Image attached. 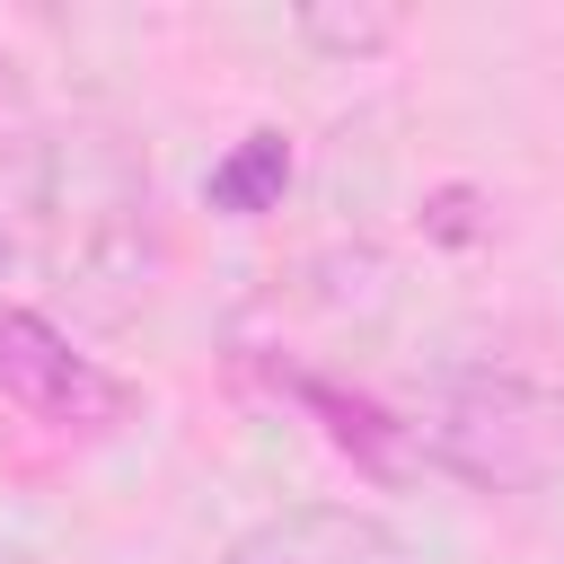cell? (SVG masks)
<instances>
[{"label": "cell", "instance_id": "obj_1", "mask_svg": "<svg viewBox=\"0 0 564 564\" xmlns=\"http://www.w3.org/2000/svg\"><path fill=\"white\" fill-rule=\"evenodd\" d=\"M414 449L476 494L564 485V388L520 370H449L414 414Z\"/></svg>", "mask_w": 564, "mask_h": 564}, {"label": "cell", "instance_id": "obj_2", "mask_svg": "<svg viewBox=\"0 0 564 564\" xmlns=\"http://www.w3.org/2000/svg\"><path fill=\"white\" fill-rule=\"evenodd\" d=\"M0 405L26 414V423L53 432V441H115L141 397H132L97 352H79L53 317L0 308Z\"/></svg>", "mask_w": 564, "mask_h": 564}, {"label": "cell", "instance_id": "obj_3", "mask_svg": "<svg viewBox=\"0 0 564 564\" xmlns=\"http://www.w3.org/2000/svg\"><path fill=\"white\" fill-rule=\"evenodd\" d=\"M220 564H414V546L361 502H300L229 538Z\"/></svg>", "mask_w": 564, "mask_h": 564}, {"label": "cell", "instance_id": "obj_4", "mask_svg": "<svg viewBox=\"0 0 564 564\" xmlns=\"http://www.w3.org/2000/svg\"><path fill=\"white\" fill-rule=\"evenodd\" d=\"M53 167H62V141H53L44 106L26 97L18 62L0 53V194H9V203H26V212H44V194H53Z\"/></svg>", "mask_w": 564, "mask_h": 564}, {"label": "cell", "instance_id": "obj_5", "mask_svg": "<svg viewBox=\"0 0 564 564\" xmlns=\"http://www.w3.org/2000/svg\"><path fill=\"white\" fill-rule=\"evenodd\" d=\"M282 388H291L308 414H326V441H335V449H352L370 476H397V458H405L397 441H414V423H388L370 397H344V388H326V379H300V370H291Z\"/></svg>", "mask_w": 564, "mask_h": 564}, {"label": "cell", "instance_id": "obj_6", "mask_svg": "<svg viewBox=\"0 0 564 564\" xmlns=\"http://www.w3.org/2000/svg\"><path fill=\"white\" fill-rule=\"evenodd\" d=\"M282 185H291V141H282V132H247V141L212 167L203 194H212L220 212H273Z\"/></svg>", "mask_w": 564, "mask_h": 564}, {"label": "cell", "instance_id": "obj_7", "mask_svg": "<svg viewBox=\"0 0 564 564\" xmlns=\"http://www.w3.org/2000/svg\"><path fill=\"white\" fill-rule=\"evenodd\" d=\"M291 35L335 53V62H361V53H388L405 35V18L397 9H326V0H308V9H291Z\"/></svg>", "mask_w": 564, "mask_h": 564}, {"label": "cell", "instance_id": "obj_8", "mask_svg": "<svg viewBox=\"0 0 564 564\" xmlns=\"http://www.w3.org/2000/svg\"><path fill=\"white\" fill-rule=\"evenodd\" d=\"M0 256H9V229H0Z\"/></svg>", "mask_w": 564, "mask_h": 564}, {"label": "cell", "instance_id": "obj_9", "mask_svg": "<svg viewBox=\"0 0 564 564\" xmlns=\"http://www.w3.org/2000/svg\"><path fill=\"white\" fill-rule=\"evenodd\" d=\"M0 564H9V555H0Z\"/></svg>", "mask_w": 564, "mask_h": 564}]
</instances>
